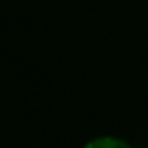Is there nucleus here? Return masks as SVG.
<instances>
[{"instance_id": "f257e3e1", "label": "nucleus", "mask_w": 148, "mask_h": 148, "mask_svg": "<svg viewBox=\"0 0 148 148\" xmlns=\"http://www.w3.org/2000/svg\"><path fill=\"white\" fill-rule=\"evenodd\" d=\"M84 148H131L127 143L120 141V139H112V137H99L90 141Z\"/></svg>"}]
</instances>
